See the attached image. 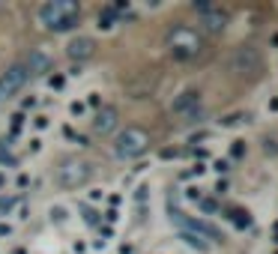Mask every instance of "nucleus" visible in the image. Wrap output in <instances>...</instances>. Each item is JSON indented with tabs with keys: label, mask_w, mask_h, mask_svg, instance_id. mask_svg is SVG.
<instances>
[{
	"label": "nucleus",
	"mask_w": 278,
	"mask_h": 254,
	"mask_svg": "<svg viewBox=\"0 0 278 254\" xmlns=\"http://www.w3.org/2000/svg\"><path fill=\"white\" fill-rule=\"evenodd\" d=\"M192 9H195V15H198V27H201L204 33H210V36L222 33V30L228 27V21H231V12H228L225 6H213V3H192Z\"/></svg>",
	"instance_id": "6"
},
{
	"label": "nucleus",
	"mask_w": 278,
	"mask_h": 254,
	"mask_svg": "<svg viewBox=\"0 0 278 254\" xmlns=\"http://www.w3.org/2000/svg\"><path fill=\"white\" fill-rule=\"evenodd\" d=\"M21 63H24V69H27L30 75H45V72H51V57H48L45 51H39V48L30 51Z\"/></svg>",
	"instance_id": "11"
},
{
	"label": "nucleus",
	"mask_w": 278,
	"mask_h": 254,
	"mask_svg": "<svg viewBox=\"0 0 278 254\" xmlns=\"http://www.w3.org/2000/svg\"><path fill=\"white\" fill-rule=\"evenodd\" d=\"M171 117H180L183 123H192L201 117V93L198 90H186L171 102Z\"/></svg>",
	"instance_id": "8"
},
{
	"label": "nucleus",
	"mask_w": 278,
	"mask_h": 254,
	"mask_svg": "<svg viewBox=\"0 0 278 254\" xmlns=\"http://www.w3.org/2000/svg\"><path fill=\"white\" fill-rule=\"evenodd\" d=\"M93 180V165L81 156H66L57 168H54V183L66 192L72 189H84Z\"/></svg>",
	"instance_id": "4"
},
{
	"label": "nucleus",
	"mask_w": 278,
	"mask_h": 254,
	"mask_svg": "<svg viewBox=\"0 0 278 254\" xmlns=\"http://www.w3.org/2000/svg\"><path fill=\"white\" fill-rule=\"evenodd\" d=\"M93 54H96V42L90 36H72L69 45H66V57L75 60V63H87Z\"/></svg>",
	"instance_id": "9"
},
{
	"label": "nucleus",
	"mask_w": 278,
	"mask_h": 254,
	"mask_svg": "<svg viewBox=\"0 0 278 254\" xmlns=\"http://www.w3.org/2000/svg\"><path fill=\"white\" fill-rule=\"evenodd\" d=\"M228 72L234 78H246V81H258L264 75V54L255 45H237L228 54Z\"/></svg>",
	"instance_id": "3"
},
{
	"label": "nucleus",
	"mask_w": 278,
	"mask_h": 254,
	"mask_svg": "<svg viewBox=\"0 0 278 254\" xmlns=\"http://www.w3.org/2000/svg\"><path fill=\"white\" fill-rule=\"evenodd\" d=\"M117 120H120V111H117L114 105H102V108L96 111V117H93V129H96L99 135H108V132L117 129Z\"/></svg>",
	"instance_id": "10"
},
{
	"label": "nucleus",
	"mask_w": 278,
	"mask_h": 254,
	"mask_svg": "<svg viewBox=\"0 0 278 254\" xmlns=\"http://www.w3.org/2000/svg\"><path fill=\"white\" fill-rule=\"evenodd\" d=\"M0 186H3V177H0Z\"/></svg>",
	"instance_id": "12"
},
{
	"label": "nucleus",
	"mask_w": 278,
	"mask_h": 254,
	"mask_svg": "<svg viewBox=\"0 0 278 254\" xmlns=\"http://www.w3.org/2000/svg\"><path fill=\"white\" fill-rule=\"evenodd\" d=\"M27 81H30V72L24 69V63H12L6 72H0V105L9 102V99H15L24 90Z\"/></svg>",
	"instance_id": "7"
},
{
	"label": "nucleus",
	"mask_w": 278,
	"mask_h": 254,
	"mask_svg": "<svg viewBox=\"0 0 278 254\" xmlns=\"http://www.w3.org/2000/svg\"><path fill=\"white\" fill-rule=\"evenodd\" d=\"M36 18L45 30L51 33H66L72 27H78L81 21V6L72 3V0H45L39 9H36Z\"/></svg>",
	"instance_id": "1"
},
{
	"label": "nucleus",
	"mask_w": 278,
	"mask_h": 254,
	"mask_svg": "<svg viewBox=\"0 0 278 254\" xmlns=\"http://www.w3.org/2000/svg\"><path fill=\"white\" fill-rule=\"evenodd\" d=\"M147 150H150V135L144 129H138V126H126L117 135V141H114V156L117 159H126V162L144 156Z\"/></svg>",
	"instance_id": "5"
},
{
	"label": "nucleus",
	"mask_w": 278,
	"mask_h": 254,
	"mask_svg": "<svg viewBox=\"0 0 278 254\" xmlns=\"http://www.w3.org/2000/svg\"><path fill=\"white\" fill-rule=\"evenodd\" d=\"M165 48H168V54H171L174 60L189 63V60H198L207 45H204V36H201L195 27H189V24H174V27H168V33H165Z\"/></svg>",
	"instance_id": "2"
}]
</instances>
